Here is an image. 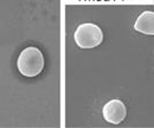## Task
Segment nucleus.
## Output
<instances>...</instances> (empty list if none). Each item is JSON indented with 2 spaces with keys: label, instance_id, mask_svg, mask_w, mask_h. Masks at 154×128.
<instances>
[{
  "label": "nucleus",
  "instance_id": "obj_1",
  "mask_svg": "<svg viewBox=\"0 0 154 128\" xmlns=\"http://www.w3.org/2000/svg\"><path fill=\"white\" fill-rule=\"evenodd\" d=\"M17 67L25 77H36L44 69V56L38 48L29 46L19 54Z\"/></svg>",
  "mask_w": 154,
  "mask_h": 128
},
{
  "label": "nucleus",
  "instance_id": "obj_2",
  "mask_svg": "<svg viewBox=\"0 0 154 128\" xmlns=\"http://www.w3.org/2000/svg\"><path fill=\"white\" fill-rule=\"evenodd\" d=\"M75 42L82 49H93L98 46L103 40V32L93 23L81 24L75 31Z\"/></svg>",
  "mask_w": 154,
  "mask_h": 128
},
{
  "label": "nucleus",
  "instance_id": "obj_3",
  "mask_svg": "<svg viewBox=\"0 0 154 128\" xmlns=\"http://www.w3.org/2000/svg\"><path fill=\"white\" fill-rule=\"evenodd\" d=\"M126 116H127L126 106L119 98L110 100L103 106V117L109 123L119 125L126 119Z\"/></svg>",
  "mask_w": 154,
  "mask_h": 128
},
{
  "label": "nucleus",
  "instance_id": "obj_4",
  "mask_svg": "<svg viewBox=\"0 0 154 128\" xmlns=\"http://www.w3.org/2000/svg\"><path fill=\"white\" fill-rule=\"evenodd\" d=\"M135 30L142 35L154 36V12L145 11L142 12L135 21Z\"/></svg>",
  "mask_w": 154,
  "mask_h": 128
}]
</instances>
